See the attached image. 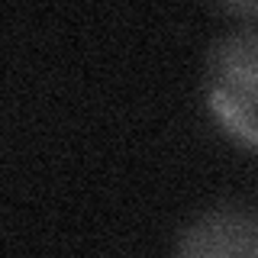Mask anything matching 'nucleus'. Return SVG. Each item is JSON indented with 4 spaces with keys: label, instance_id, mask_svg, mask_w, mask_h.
<instances>
[{
    "label": "nucleus",
    "instance_id": "f03ea898",
    "mask_svg": "<svg viewBox=\"0 0 258 258\" xmlns=\"http://www.w3.org/2000/svg\"><path fill=\"white\" fill-rule=\"evenodd\" d=\"M177 258H258V213L245 207L200 213L184 229Z\"/></svg>",
    "mask_w": 258,
    "mask_h": 258
},
{
    "label": "nucleus",
    "instance_id": "f257e3e1",
    "mask_svg": "<svg viewBox=\"0 0 258 258\" xmlns=\"http://www.w3.org/2000/svg\"><path fill=\"white\" fill-rule=\"evenodd\" d=\"M207 103L226 133L258 149V29L232 32L213 45Z\"/></svg>",
    "mask_w": 258,
    "mask_h": 258
}]
</instances>
